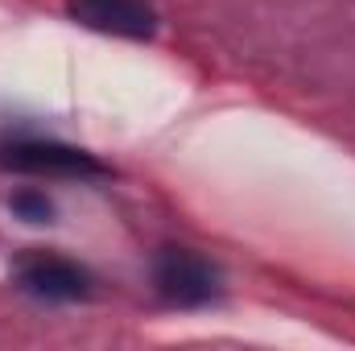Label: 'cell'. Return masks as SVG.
<instances>
[{"label": "cell", "instance_id": "cell-3", "mask_svg": "<svg viewBox=\"0 0 355 351\" xmlns=\"http://www.w3.org/2000/svg\"><path fill=\"white\" fill-rule=\"evenodd\" d=\"M0 170L33 174V178H107L112 174L99 157H91L87 149L62 145V141H42V137L4 141L0 145Z\"/></svg>", "mask_w": 355, "mask_h": 351}, {"label": "cell", "instance_id": "cell-5", "mask_svg": "<svg viewBox=\"0 0 355 351\" xmlns=\"http://www.w3.org/2000/svg\"><path fill=\"white\" fill-rule=\"evenodd\" d=\"M12 211L29 223H50L54 219V203L42 194V190H17L12 194Z\"/></svg>", "mask_w": 355, "mask_h": 351}, {"label": "cell", "instance_id": "cell-2", "mask_svg": "<svg viewBox=\"0 0 355 351\" xmlns=\"http://www.w3.org/2000/svg\"><path fill=\"white\" fill-rule=\"evenodd\" d=\"M12 281L37 302H87L95 293V277L79 261L46 248H29L12 261Z\"/></svg>", "mask_w": 355, "mask_h": 351}, {"label": "cell", "instance_id": "cell-1", "mask_svg": "<svg viewBox=\"0 0 355 351\" xmlns=\"http://www.w3.org/2000/svg\"><path fill=\"white\" fill-rule=\"evenodd\" d=\"M153 289L178 310H194V306H211L223 293V273L198 248L170 244L153 257Z\"/></svg>", "mask_w": 355, "mask_h": 351}, {"label": "cell", "instance_id": "cell-4", "mask_svg": "<svg viewBox=\"0 0 355 351\" xmlns=\"http://www.w3.org/2000/svg\"><path fill=\"white\" fill-rule=\"evenodd\" d=\"M67 12L95 33L149 42L157 33V12L149 0H67Z\"/></svg>", "mask_w": 355, "mask_h": 351}]
</instances>
